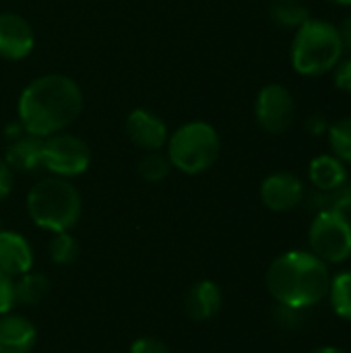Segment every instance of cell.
<instances>
[{"label":"cell","instance_id":"cell-21","mask_svg":"<svg viewBox=\"0 0 351 353\" xmlns=\"http://www.w3.org/2000/svg\"><path fill=\"white\" fill-rule=\"evenodd\" d=\"M329 302L337 316L351 321V269L335 275L329 285Z\"/></svg>","mask_w":351,"mask_h":353},{"label":"cell","instance_id":"cell-31","mask_svg":"<svg viewBox=\"0 0 351 353\" xmlns=\"http://www.w3.org/2000/svg\"><path fill=\"white\" fill-rule=\"evenodd\" d=\"M337 31H339V37H341V43H343L345 54H351V12L341 21V25L337 27Z\"/></svg>","mask_w":351,"mask_h":353},{"label":"cell","instance_id":"cell-29","mask_svg":"<svg viewBox=\"0 0 351 353\" xmlns=\"http://www.w3.org/2000/svg\"><path fill=\"white\" fill-rule=\"evenodd\" d=\"M304 128H306V132H308V134H312V137H327L329 120H327V116H325V114L314 112V114H310V116L306 118Z\"/></svg>","mask_w":351,"mask_h":353},{"label":"cell","instance_id":"cell-24","mask_svg":"<svg viewBox=\"0 0 351 353\" xmlns=\"http://www.w3.org/2000/svg\"><path fill=\"white\" fill-rule=\"evenodd\" d=\"M333 83L339 91L351 95V54L339 60V64L333 68Z\"/></svg>","mask_w":351,"mask_h":353},{"label":"cell","instance_id":"cell-7","mask_svg":"<svg viewBox=\"0 0 351 353\" xmlns=\"http://www.w3.org/2000/svg\"><path fill=\"white\" fill-rule=\"evenodd\" d=\"M91 165V149L89 145L72 134V132H56L43 139L41 149V168L48 170L52 176L72 180L83 176Z\"/></svg>","mask_w":351,"mask_h":353},{"label":"cell","instance_id":"cell-11","mask_svg":"<svg viewBox=\"0 0 351 353\" xmlns=\"http://www.w3.org/2000/svg\"><path fill=\"white\" fill-rule=\"evenodd\" d=\"M35 48V31L19 12H0V58L8 62L25 60Z\"/></svg>","mask_w":351,"mask_h":353},{"label":"cell","instance_id":"cell-19","mask_svg":"<svg viewBox=\"0 0 351 353\" xmlns=\"http://www.w3.org/2000/svg\"><path fill=\"white\" fill-rule=\"evenodd\" d=\"M327 141L331 147V153L341 159L345 165L351 163V116H343L329 124Z\"/></svg>","mask_w":351,"mask_h":353},{"label":"cell","instance_id":"cell-6","mask_svg":"<svg viewBox=\"0 0 351 353\" xmlns=\"http://www.w3.org/2000/svg\"><path fill=\"white\" fill-rule=\"evenodd\" d=\"M308 244L323 263H345L351 256V219L335 209L317 213L308 228Z\"/></svg>","mask_w":351,"mask_h":353},{"label":"cell","instance_id":"cell-15","mask_svg":"<svg viewBox=\"0 0 351 353\" xmlns=\"http://www.w3.org/2000/svg\"><path fill=\"white\" fill-rule=\"evenodd\" d=\"M348 180H350V176H348L345 163L341 159H337L333 153L317 155L308 163V182L317 190L333 192L339 186H343Z\"/></svg>","mask_w":351,"mask_h":353},{"label":"cell","instance_id":"cell-10","mask_svg":"<svg viewBox=\"0 0 351 353\" xmlns=\"http://www.w3.org/2000/svg\"><path fill=\"white\" fill-rule=\"evenodd\" d=\"M124 128H126V137L130 139V143L143 149L145 153L166 149L168 139H170L166 120L147 108H134L126 116Z\"/></svg>","mask_w":351,"mask_h":353},{"label":"cell","instance_id":"cell-26","mask_svg":"<svg viewBox=\"0 0 351 353\" xmlns=\"http://www.w3.org/2000/svg\"><path fill=\"white\" fill-rule=\"evenodd\" d=\"M302 205H306L310 211H314V215H317V213H321V211H327V209H331V192H325V190H317V188H312L310 192H306V194H304Z\"/></svg>","mask_w":351,"mask_h":353},{"label":"cell","instance_id":"cell-8","mask_svg":"<svg viewBox=\"0 0 351 353\" xmlns=\"http://www.w3.org/2000/svg\"><path fill=\"white\" fill-rule=\"evenodd\" d=\"M257 124L269 134H283L296 120V99L281 83H267L254 99Z\"/></svg>","mask_w":351,"mask_h":353},{"label":"cell","instance_id":"cell-2","mask_svg":"<svg viewBox=\"0 0 351 353\" xmlns=\"http://www.w3.org/2000/svg\"><path fill=\"white\" fill-rule=\"evenodd\" d=\"M265 281L277 304L306 310L327 298L331 275L329 265L310 250H290L269 265Z\"/></svg>","mask_w":351,"mask_h":353},{"label":"cell","instance_id":"cell-5","mask_svg":"<svg viewBox=\"0 0 351 353\" xmlns=\"http://www.w3.org/2000/svg\"><path fill=\"white\" fill-rule=\"evenodd\" d=\"M166 155L174 170L186 176L209 172L221 153V137L217 128L205 120H190L170 132Z\"/></svg>","mask_w":351,"mask_h":353},{"label":"cell","instance_id":"cell-14","mask_svg":"<svg viewBox=\"0 0 351 353\" xmlns=\"http://www.w3.org/2000/svg\"><path fill=\"white\" fill-rule=\"evenodd\" d=\"M37 343L35 325L21 314L0 316V353H31Z\"/></svg>","mask_w":351,"mask_h":353},{"label":"cell","instance_id":"cell-30","mask_svg":"<svg viewBox=\"0 0 351 353\" xmlns=\"http://www.w3.org/2000/svg\"><path fill=\"white\" fill-rule=\"evenodd\" d=\"M14 188V172L8 168V163L0 157V203L8 199V194Z\"/></svg>","mask_w":351,"mask_h":353},{"label":"cell","instance_id":"cell-9","mask_svg":"<svg viewBox=\"0 0 351 353\" xmlns=\"http://www.w3.org/2000/svg\"><path fill=\"white\" fill-rule=\"evenodd\" d=\"M261 203L273 213H288L302 205L306 186L292 172H273L261 182Z\"/></svg>","mask_w":351,"mask_h":353},{"label":"cell","instance_id":"cell-34","mask_svg":"<svg viewBox=\"0 0 351 353\" xmlns=\"http://www.w3.org/2000/svg\"><path fill=\"white\" fill-rule=\"evenodd\" d=\"M331 4H337V6H345V8H351V0H329Z\"/></svg>","mask_w":351,"mask_h":353},{"label":"cell","instance_id":"cell-3","mask_svg":"<svg viewBox=\"0 0 351 353\" xmlns=\"http://www.w3.org/2000/svg\"><path fill=\"white\" fill-rule=\"evenodd\" d=\"M29 219L50 234L70 232L83 213V199L79 188L58 176L35 182L25 199Z\"/></svg>","mask_w":351,"mask_h":353},{"label":"cell","instance_id":"cell-25","mask_svg":"<svg viewBox=\"0 0 351 353\" xmlns=\"http://www.w3.org/2000/svg\"><path fill=\"white\" fill-rule=\"evenodd\" d=\"M331 209L348 215L351 219V180H348L343 186L331 192Z\"/></svg>","mask_w":351,"mask_h":353},{"label":"cell","instance_id":"cell-17","mask_svg":"<svg viewBox=\"0 0 351 353\" xmlns=\"http://www.w3.org/2000/svg\"><path fill=\"white\" fill-rule=\"evenodd\" d=\"M269 14L279 29L296 31L310 19V8L300 0H275Z\"/></svg>","mask_w":351,"mask_h":353},{"label":"cell","instance_id":"cell-32","mask_svg":"<svg viewBox=\"0 0 351 353\" xmlns=\"http://www.w3.org/2000/svg\"><path fill=\"white\" fill-rule=\"evenodd\" d=\"M4 132H6V139H8V141H14V139H19V137H23V134H25V130H23V126H21V122H19V120H14V122L6 124Z\"/></svg>","mask_w":351,"mask_h":353},{"label":"cell","instance_id":"cell-33","mask_svg":"<svg viewBox=\"0 0 351 353\" xmlns=\"http://www.w3.org/2000/svg\"><path fill=\"white\" fill-rule=\"evenodd\" d=\"M310 353H345L343 350H339V347H317V350H312Z\"/></svg>","mask_w":351,"mask_h":353},{"label":"cell","instance_id":"cell-12","mask_svg":"<svg viewBox=\"0 0 351 353\" xmlns=\"http://www.w3.org/2000/svg\"><path fill=\"white\" fill-rule=\"evenodd\" d=\"M223 294L221 288L211 279H201L190 285L184 296V312L194 323H207L221 310Z\"/></svg>","mask_w":351,"mask_h":353},{"label":"cell","instance_id":"cell-4","mask_svg":"<svg viewBox=\"0 0 351 353\" xmlns=\"http://www.w3.org/2000/svg\"><path fill=\"white\" fill-rule=\"evenodd\" d=\"M345 56L339 31L333 23L323 19H308L294 31L290 46L292 68L300 77H323L333 72Z\"/></svg>","mask_w":351,"mask_h":353},{"label":"cell","instance_id":"cell-13","mask_svg":"<svg viewBox=\"0 0 351 353\" xmlns=\"http://www.w3.org/2000/svg\"><path fill=\"white\" fill-rule=\"evenodd\" d=\"M33 269V248L29 240L12 230H0V271L21 277Z\"/></svg>","mask_w":351,"mask_h":353},{"label":"cell","instance_id":"cell-22","mask_svg":"<svg viewBox=\"0 0 351 353\" xmlns=\"http://www.w3.org/2000/svg\"><path fill=\"white\" fill-rule=\"evenodd\" d=\"M48 254L54 265H60V267L70 265L79 256V242L70 232L54 234V238L50 240V246H48Z\"/></svg>","mask_w":351,"mask_h":353},{"label":"cell","instance_id":"cell-27","mask_svg":"<svg viewBox=\"0 0 351 353\" xmlns=\"http://www.w3.org/2000/svg\"><path fill=\"white\" fill-rule=\"evenodd\" d=\"M128 353H172V350L168 347V343H163L157 337H139Z\"/></svg>","mask_w":351,"mask_h":353},{"label":"cell","instance_id":"cell-23","mask_svg":"<svg viewBox=\"0 0 351 353\" xmlns=\"http://www.w3.org/2000/svg\"><path fill=\"white\" fill-rule=\"evenodd\" d=\"M17 306V298H14V279L6 273L0 271V316L12 312V308Z\"/></svg>","mask_w":351,"mask_h":353},{"label":"cell","instance_id":"cell-28","mask_svg":"<svg viewBox=\"0 0 351 353\" xmlns=\"http://www.w3.org/2000/svg\"><path fill=\"white\" fill-rule=\"evenodd\" d=\"M300 312H302V310H296V308H288V306L277 304L273 316H275V323H277L279 327H283V329H296V327L300 325V321H302Z\"/></svg>","mask_w":351,"mask_h":353},{"label":"cell","instance_id":"cell-18","mask_svg":"<svg viewBox=\"0 0 351 353\" xmlns=\"http://www.w3.org/2000/svg\"><path fill=\"white\" fill-rule=\"evenodd\" d=\"M50 292V279L43 273H25L14 281V298L17 304L23 306H37Z\"/></svg>","mask_w":351,"mask_h":353},{"label":"cell","instance_id":"cell-1","mask_svg":"<svg viewBox=\"0 0 351 353\" xmlns=\"http://www.w3.org/2000/svg\"><path fill=\"white\" fill-rule=\"evenodd\" d=\"M81 85L66 74L52 72L29 81L17 99V120L37 139L66 130L83 112Z\"/></svg>","mask_w":351,"mask_h":353},{"label":"cell","instance_id":"cell-20","mask_svg":"<svg viewBox=\"0 0 351 353\" xmlns=\"http://www.w3.org/2000/svg\"><path fill=\"white\" fill-rule=\"evenodd\" d=\"M172 163L168 159L166 153L161 151H147L141 159H139V165H137V174L141 176V180L149 182V184H157V182H163L170 172H172Z\"/></svg>","mask_w":351,"mask_h":353},{"label":"cell","instance_id":"cell-16","mask_svg":"<svg viewBox=\"0 0 351 353\" xmlns=\"http://www.w3.org/2000/svg\"><path fill=\"white\" fill-rule=\"evenodd\" d=\"M41 149H43V139H37L33 134H23L14 141L8 143L4 151V161L12 172H35L41 170Z\"/></svg>","mask_w":351,"mask_h":353}]
</instances>
